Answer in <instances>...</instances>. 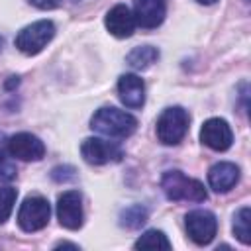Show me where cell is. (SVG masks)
<instances>
[{"instance_id": "1", "label": "cell", "mask_w": 251, "mask_h": 251, "mask_svg": "<svg viewBox=\"0 0 251 251\" xmlns=\"http://www.w3.org/2000/svg\"><path fill=\"white\" fill-rule=\"evenodd\" d=\"M90 127L102 135L124 139L135 131L137 120L129 112H124L114 106H104L94 112V116L90 120Z\"/></svg>"}, {"instance_id": "2", "label": "cell", "mask_w": 251, "mask_h": 251, "mask_svg": "<svg viewBox=\"0 0 251 251\" xmlns=\"http://www.w3.org/2000/svg\"><path fill=\"white\" fill-rule=\"evenodd\" d=\"M161 188L169 200H188V202H204L208 198L206 188L200 180L186 176L182 171H167L161 178Z\"/></svg>"}, {"instance_id": "3", "label": "cell", "mask_w": 251, "mask_h": 251, "mask_svg": "<svg viewBox=\"0 0 251 251\" xmlns=\"http://www.w3.org/2000/svg\"><path fill=\"white\" fill-rule=\"evenodd\" d=\"M190 116L180 106L165 108L157 120V137L163 145H176L188 131Z\"/></svg>"}, {"instance_id": "4", "label": "cell", "mask_w": 251, "mask_h": 251, "mask_svg": "<svg viewBox=\"0 0 251 251\" xmlns=\"http://www.w3.org/2000/svg\"><path fill=\"white\" fill-rule=\"evenodd\" d=\"M53 35H55L53 22L37 20V22L25 25L24 29H20V33L16 35V47L24 55H37L39 51H43V47H47V43L53 39Z\"/></svg>"}, {"instance_id": "5", "label": "cell", "mask_w": 251, "mask_h": 251, "mask_svg": "<svg viewBox=\"0 0 251 251\" xmlns=\"http://www.w3.org/2000/svg\"><path fill=\"white\" fill-rule=\"evenodd\" d=\"M49 216H51L49 202L43 196H39V194H31L20 206L18 224H20V227L24 231L31 233V231L43 229L47 226V222H49Z\"/></svg>"}, {"instance_id": "6", "label": "cell", "mask_w": 251, "mask_h": 251, "mask_svg": "<svg viewBox=\"0 0 251 251\" xmlns=\"http://www.w3.org/2000/svg\"><path fill=\"white\" fill-rule=\"evenodd\" d=\"M80 155L88 165H106L120 161L124 151L116 141L102 137H86L80 145Z\"/></svg>"}, {"instance_id": "7", "label": "cell", "mask_w": 251, "mask_h": 251, "mask_svg": "<svg viewBox=\"0 0 251 251\" xmlns=\"http://www.w3.org/2000/svg\"><path fill=\"white\" fill-rule=\"evenodd\" d=\"M218 231V220L210 210H192L186 214V233L196 245H208Z\"/></svg>"}, {"instance_id": "8", "label": "cell", "mask_w": 251, "mask_h": 251, "mask_svg": "<svg viewBox=\"0 0 251 251\" xmlns=\"http://www.w3.org/2000/svg\"><path fill=\"white\" fill-rule=\"evenodd\" d=\"M200 141L214 149V151H226L231 147V141H233V133H231V127L226 120L222 118H210L204 122L202 129H200Z\"/></svg>"}, {"instance_id": "9", "label": "cell", "mask_w": 251, "mask_h": 251, "mask_svg": "<svg viewBox=\"0 0 251 251\" xmlns=\"http://www.w3.org/2000/svg\"><path fill=\"white\" fill-rule=\"evenodd\" d=\"M57 218L67 229H78L82 226V196L78 190H67L59 196Z\"/></svg>"}, {"instance_id": "10", "label": "cell", "mask_w": 251, "mask_h": 251, "mask_svg": "<svg viewBox=\"0 0 251 251\" xmlns=\"http://www.w3.org/2000/svg\"><path fill=\"white\" fill-rule=\"evenodd\" d=\"M8 153L22 161H39L45 155V145L37 135L22 131V133H16L10 137Z\"/></svg>"}, {"instance_id": "11", "label": "cell", "mask_w": 251, "mask_h": 251, "mask_svg": "<svg viewBox=\"0 0 251 251\" xmlns=\"http://www.w3.org/2000/svg\"><path fill=\"white\" fill-rule=\"evenodd\" d=\"M167 14V2L165 0H133V18L135 24L153 29L157 27Z\"/></svg>"}, {"instance_id": "12", "label": "cell", "mask_w": 251, "mask_h": 251, "mask_svg": "<svg viewBox=\"0 0 251 251\" xmlns=\"http://www.w3.org/2000/svg\"><path fill=\"white\" fill-rule=\"evenodd\" d=\"M106 29L114 35V37H129L133 31H135V18H133V12L126 6V4H116L114 8L108 10L106 14Z\"/></svg>"}, {"instance_id": "13", "label": "cell", "mask_w": 251, "mask_h": 251, "mask_svg": "<svg viewBox=\"0 0 251 251\" xmlns=\"http://www.w3.org/2000/svg\"><path fill=\"white\" fill-rule=\"evenodd\" d=\"M118 94L120 100L131 110L145 104V84L137 75H122L118 80Z\"/></svg>"}, {"instance_id": "14", "label": "cell", "mask_w": 251, "mask_h": 251, "mask_svg": "<svg viewBox=\"0 0 251 251\" xmlns=\"http://www.w3.org/2000/svg\"><path fill=\"white\" fill-rule=\"evenodd\" d=\"M239 180V167L229 161H220L208 171V182L216 192L231 190Z\"/></svg>"}, {"instance_id": "15", "label": "cell", "mask_w": 251, "mask_h": 251, "mask_svg": "<svg viewBox=\"0 0 251 251\" xmlns=\"http://www.w3.org/2000/svg\"><path fill=\"white\" fill-rule=\"evenodd\" d=\"M157 59H159V51L155 47H151V45H139V47H133L127 53L126 63L131 69H135V71H143L149 65H153Z\"/></svg>"}, {"instance_id": "16", "label": "cell", "mask_w": 251, "mask_h": 251, "mask_svg": "<svg viewBox=\"0 0 251 251\" xmlns=\"http://www.w3.org/2000/svg\"><path fill=\"white\" fill-rule=\"evenodd\" d=\"M147 208L141 206V204H133V206H127L120 212V226L127 227V229H137L141 227L145 222H147Z\"/></svg>"}, {"instance_id": "17", "label": "cell", "mask_w": 251, "mask_h": 251, "mask_svg": "<svg viewBox=\"0 0 251 251\" xmlns=\"http://www.w3.org/2000/svg\"><path fill=\"white\" fill-rule=\"evenodd\" d=\"M135 249H171V241L159 229H147L133 243Z\"/></svg>"}, {"instance_id": "18", "label": "cell", "mask_w": 251, "mask_h": 251, "mask_svg": "<svg viewBox=\"0 0 251 251\" xmlns=\"http://www.w3.org/2000/svg\"><path fill=\"white\" fill-rule=\"evenodd\" d=\"M249 220H251V210L247 206L239 208L233 216V235L243 243L249 245L251 243V229H249Z\"/></svg>"}, {"instance_id": "19", "label": "cell", "mask_w": 251, "mask_h": 251, "mask_svg": "<svg viewBox=\"0 0 251 251\" xmlns=\"http://www.w3.org/2000/svg\"><path fill=\"white\" fill-rule=\"evenodd\" d=\"M16 198H18V190L12 188V186H2L0 188V224H4L12 210H14V204H16Z\"/></svg>"}, {"instance_id": "20", "label": "cell", "mask_w": 251, "mask_h": 251, "mask_svg": "<svg viewBox=\"0 0 251 251\" xmlns=\"http://www.w3.org/2000/svg\"><path fill=\"white\" fill-rule=\"evenodd\" d=\"M14 176H16V165L6 155H0V182H8Z\"/></svg>"}, {"instance_id": "21", "label": "cell", "mask_w": 251, "mask_h": 251, "mask_svg": "<svg viewBox=\"0 0 251 251\" xmlns=\"http://www.w3.org/2000/svg\"><path fill=\"white\" fill-rule=\"evenodd\" d=\"M51 178L57 180V182H67V180H73L75 178V169L65 165V167H55L51 171Z\"/></svg>"}, {"instance_id": "22", "label": "cell", "mask_w": 251, "mask_h": 251, "mask_svg": "<svg viewBox=\"0 0 251 251\" xmlns=\"http://www.w3.org/2000/svg\"><path fill=\"white\" fill-rule=\"evenodd\" d=\"M29 4H33L39 10H53L61 4V0H29Z\"/></svg>"}, {"instance_id": "23", "label": "cell", "mask_w": 251, "mask_h": 251, "mask_svg": "<svg viewBox=\"0 0 251 251\" xmlns=\"http://www.w3.org/2000/svg\"><path fill=\"white\" fill-rule=\"evenodd\" d=\"M55 247H73V249H78L76 243H69V241H61V243H57Z\"/></svg>"}, {"instance_id": "24", "label": "cell", "mask_w": 251, "mask_h": 251, "mask_svg": "<svg viewBox=\"0 0 251 251\" xmlns=\"http://www.w3.org/2000/svg\"><path fill=\"white\" fill-rule=\"evenodd\" d=\"M200 4H214V2H218V0H198Z\"/></svg>"}, {"instance_id": "25", "label": "cell", "mask_w": 251, "mask_h": 251, "mask_svg": "<svg viewBox=\"0 0 251 251\" xmlns=\"http://www.w3.org/2000/svg\"><path fill=\"white\" fill-rule=\"evenodd\" d=\"M2 47H4V39L0 37V51H2Z\"/></svg>"}, {"instance_id": "26", "label": "cell", "mask_w": 251, "mask_h": 251, "mask_svg": "<svg viewBox=\"0 0 251 251\" xmlns=\"http://www.w3.org/2000/svg\"><path fill=\"white\" fill-rule=\"evenodd\" d=\"M76 2H78V0H76Z\"/></svg>"}]
</instances>
